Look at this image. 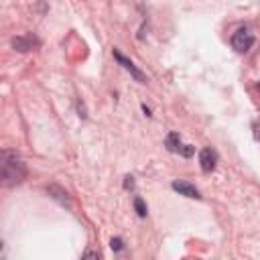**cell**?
<instances>
[{
    "instance_id": "1",
    "label": "cell",
    "mask_w": 260,
    "mask_h": 260,
    "mask_svg": "<svg viewBox=\"0 0 260 260\" xmlns=\"http://www.w3.org/2000/svg\"><path fill=\"white\" fill-rule=\"evenodd\" d=\"M2 177H4V183L6 185H16L24 179V165L20 160L10 158L8 152H4V158H2Z\"/></svg>"
},
{
    "instance_id": "2",
    "label": "cell",
    "mask_w": 260,
    "mask_h": 260,
    "mask_svg": "<svg viewBox=\"0 0 260 260\" xmlns=\"http://www.w3.org/2000/svg\"><path fill=\"white\" fill-rule=\"evenodd\" d=\"M254 45V35L248 30V28H238L232 37V47L238 51V53H246L250 47Z\"/></svg>"
},
{
    "instance_id": "3",
    "label": "cell",
    "mask_w": 260,
    "mask_h": 260,
    "mask_svg": "<svg viewBox=\"0 0 260 260\" xmlns=\"http://www.w3.org/2000/svg\"><path fill=\"white\" fill-rule=\"evenodd\" d=\"M215 162H217V154L211 148H203L199 152V165H201L203 173H211L215 169Z\"/></svg>"
},
{
    "instance_id": "4",
    "label": "cell",
    "mask_w": 260,
    "mask_h": 260,
    "mask_svg": "<svg viewBox=\"0 0 260 260\" xmlns=\"http://www.w3.org/2000/svg\"><path fill=\"white\" fill-rule=\"evenodd\" d=\"M114 57L118 59V63H122V65H124V69H128V71L132 73V77H134L136 81H140V83H146V77H144V75H142V73H140V71L134 67V63H132L130 59H126V57H124L120 51H114Z\"/></svg>"
},
{
    "instance_id": "5",
    "label": "cell",
    "mask_w": 260,
    "mask_h": 260,
    "mask_svg": "<svg viewBox=\"0 0 260 260\" xmlns=\"http://www.w3.org/2000/svg\"><path fill=\"white\" fill-rule=\"evenodd\" d=\"M173 189H175L179 195H185V197H191V199H199V197H201L199 191H197L191 183H187V181H175V183H173Z\"/></svg>"
},
{
    "instance_id": "6",
    "label": "cell",
    "mask_w": 260,
    "mask_h": 260,
    "mask_svg": "<svg viewBox=\"0 0 260 260\" xmlns=\"http://www.w3.org/2000/svg\"><path fill=\"white\" fill-rule=\"evenodd\" d=\"M12 45H14L18 51H28V49H32V47L37 45V41H35L32 37H16V39L12 41Z\"/></svg>"
},
{
    "instance_id": "7",
    "label": "cell",
    "mask_w": 260,
    "mask_h": 260,
    "mask_svg": "<svg viewBox=\"0 0 260 260\" xmlns=\"http://www.w3.org/2000/svg\"><path fill=\"white\" fill-rule=\"evenodd\" d=\"M167 146H169V150H173V152H181V140H179V134H169L167 136Z\"/></svg>"
},
{
    "instance_id": "8",
    "label": "cell",
    "mask_w": 260,
    "mask_h": 260,
    "mask_svg": "<svg viewBox=\"0 0 260 260\" xmlns=\"http://www.w3.org/2000/svg\"><path fill=\"white\" fill-rule=\"evenodd\" d=\"M134 207H136V211H138L140 217L146 215V205H144V201H142L140 197H134Z\"/></svg>"
},
{
    "instance_id": "9",
    "label": "cell",
    "mask_w": 260,
    "mask_h": 260,
    "mask_svg": "<svg viewBox=\"0 0 260 260\" xmlns=\"http://www.w3.org/2000/svg\"><path fill=\"white\" fill-rule=\"evenodd\" d=\"M112 248H114V250H122V240H120V238H114V240H112Z\"/></svg>"
}]
</instances>
